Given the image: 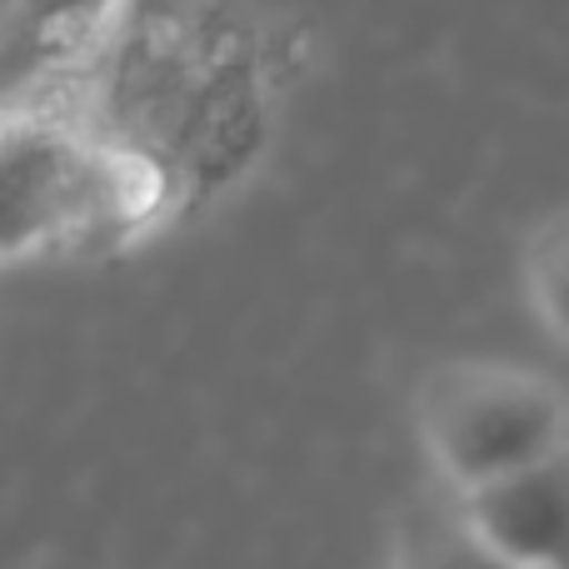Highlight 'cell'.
I'll use <instances>...</instances> for the list:
<instances>
[{
    "instance_id": "cell-1",
    "label": "cell",
    "mask_w": 569,
    "mask_h": 569,
    "mask_svg": "<svg viewBox=\"0 0 569 569\" xmlns=\"http://www.w3.org/2000/svg\"><path fill=\"white\" fill-rule=\"evenodd\" d=\"M6 256L56 250L126 230L160 200L156 170L110 140L90 136L46 100H6Z\"/></svg>"
},
{
    "instance_id": "cell-5",
    "label": "cell",
    "mask_w": 569,
    "mask_h": 569,
    "mask_svg": "<svg viewBox=\"0 0 569 569\" xmlns=\"http://www.w3.org/2000/svg\"><path fill=\"white\" fill-rule=\"evenodd\" d=\"M525 295H530L540 325L555 340L569 345V210L540 220L535 236L525 240Z\"/></svg>"
},
{
    "instance_id": "cell-4",
    "label": "cell",
    "mask_w": 569,
    "mask_h": 569,
    "mask_svg": "<svg viewBox=\"0 0 569 569\" xmlns=\"http://www.w3.org/2000/svg\"><path fill=\"white\" fill-rule=\"evenodd\" d=\"M390 569H515V565L470 525L460 495H445V500L415 505L400 520Z\"/></svg>"
},
{
    "instance_id": "cell-2",
    "label": "cell",
    "mask_w": 569,
    "mask_h": 569,
    "mask_svg": "<svg viewBox=\"0 0 569 569\" xmlns=\"http://www.w3.org/2000/svg\"><path fill=\"white\" fill-rule=\"evenodd\" d=\"M415 420L450 495H475L569 450L565 390L525 365H435L420 385Z\"/></svg>"
},
{
    "instance_id": "cell-3",
    "label": "cell",
    "mask_w": 569,
    "mask_h": 569,
    "mask_svg": "<svg viewBox=\"0 0 569 569\" xmlns=\"http://www.w3.org/2000/svg\"><path fill=\"white\" fill-rule=\"evenodd\" d=\"M470 525L515 569H569V450L460 495Z\"/></svg>"
}]
</instances>
